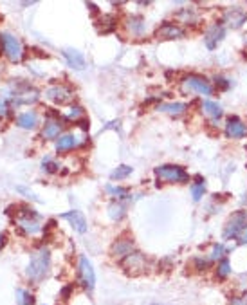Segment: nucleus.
<instances>
[{
	"mask_svg": "<svg viewBox=\"0 0 247 305\" xmlns=\"http://www.w3.org/2000/svg\"><path fill=\"white\" fill-rule=\"evenodd\" d=\"M49 269H51V249L49 247H40L38 251L33 253L31 260L27 264L26 274L31 282L40 283L49 274Z\"/></svg>",
	"mask_w": 247,
	"mask_h": 305,
	"instance_id": "obj_1",
	"label": "nucleus"
},
{
	"mask_svg": "<svg viewBox=\"0 0 247 305\" xmlns=\"http://www.w3.org/2000/svg\"><path fill=\"white\" fill-rule=\"evenodd\" d=\"M180 90L184 94H198V96H211L215 87L206 76L202 74H186V76L180 78Z\"/></svg>",
	"mask_w": 247,
	"mask_h": 305,
	"instance_id": "obj_2",
	"label": "nucleus"
},
{
	"mask_svg": "<svg viewBox=\"0 0 247 305\" xmlns=\"http://www.w3.org/2000/svg\"><path fill=\"white\" fill-rule=\"evenodd\" d=\"M153 174L161 183L168 184H186L189 183V174L179 165H161L153 168Z\"/></svg>",
	"mask_w": 247,
	"mask_h": 305,
	"instance_id": "obj_3",
	"label": "nucleus"
},
{
	"mask_svg": "<svg viewBox=\"0 0 247 305\" xmlns=\"http://www.w3.org/2000/svg\"><path fill=\"white\" fill-rule=\"evenodd\" d=\"M247 228V211L238 210L234 211L233 215H229V219L225 220L224 229H222V238L224 240H234L242 235V231Z\"/></svg>",
	"mask_w": 247,
	"mask_h": 305,
	"instance_id": "obj_4",
	"label": "nucleus"
},
{
	"mask_svg": "<svg viewBox=\"0 0 247 305\" xmlns=\"http://www.w3.org/2000/svg\"><path fill=\"white\" fill-rule=\"evenodd\" d=\"M78 283H80L81 289L85 292H89V294L94 292L96 271L87 256H80V262H78Z\"/></svg>",
	"mask_w": 247,
	"mask_h": 305,
	"instance_id": "obj_5",
	"label": "nucleus"
},
{
	"mask_svg": "<svg viewBox=\"0 0 247 305\" xmlns=\"http://www.w3.org/2000/svg\"><path fill=\"white\" fill-rule=\"evenodd\" d=\"M0 49L4 51V54L8 56V60L11 63H18L24 56L22 44L11 33H2L0 35Z\"/></svg>",
	"mask_w": 247,
	"mask_h": 305,
	"instance_id": "obj_6",
	"label": "nucleus"
},
{
	"mask_svg": "<svg viewBox=\"0 0 247 305\" xmlns=\"http://www.w3.org/2000/svg\"><path fill=\"white\" fill-rule=\"evenodd\" d=\"M123 269H125L126 274H130V276H137V274H143L146 271V255H143L141 251H134L132 255H128L123 262H119Z\"/></svg>",
	"mask_w": 247,
	"mask_h": 305,
	"instance_id": "obj_7",
	"label": "nucleus"
},
{
	"mask_svg": "<svg viewBox=\"0 0 247 305\" xmlns=\"http://www.w3.org/2000/svg\"><path fill=\"white\" fill-rule=\"evenodd\" d=\"M135 242H134V237H119L116 238L112 242V246H110V256H112L114 260H117V264L119 262H123L128 255H132V253L135 251Z\"/></svg>",
	"mask_w": 247,
	"mask_h": 305,
	"instance_id": "obj_8",
	"label": "nucleus"
},
{
	"mask_svg": "<svg viewBox=\"0 0 247 305\" xmlns=\"http://www.w3.org/2000/svg\"><path fill=\"white\" fill-rule=\"evenodd\" d=\"M49 110V116L45 119L44 130H42V135L45 139H58L60 132L63 130V119L60 116V112H53V108H47Z\"/></svg>",
	"mask_w": 247,
	"mask_h": 305,
	"instance_id": "obj_9",
	"label": "nucleus"
},
{
	"mask_svg": "<svg viewBox=\"0 0 247 305\" xmlns=\"http://www.w3.org/2000/svg\"><path fill=\"white\" fill-rule=\"evenodd\" d=\"M153 36L157 40H180L186 36V29L179 24L173 22H162V26H159L153 33Z\"/></svg>",
	"mask_w": 247,
	"mask_h": 305,
	"instance_id": "obj_10",
	"label": "nucleus"
},
{
	"mask_svg": "<svg viewBox=\"0 0 247 305\" xmlns=\"http://www.w3.org/2000/svg\"><path fill=\"white\" fill-rule=\"evenodd\" d=\"M224 134L227 139H243L247 137V125L238 116H229L224 123Z\"/></svg>",
	"mask_w": 247,
	"mask_h": 305,
	"instance_id": "obj_11",
	"label": "nucleus"
},
{
	"mask_svg": "<svg viewBox=\"0 0 247 305\" xmlns=\"http://www.w3.org/2000/svg\"><path fill=\"white\" fill-rule=\"evenodd\" d=\"M224 38H225V26H222L220 22L211 24L204 31V44H206V47L209 51H215L222 44Z\"/></svg>",
	"mask_w": 247,
	"mask_h": 305,
	"instance_id": "obj_12",
	"label": "nucleus"
},
{
	"mask_svg": "<svg viewBox=\"0 0 247 305\" xmlns=\"http://www.w3.org/2000/svg\"><path fill=\"white\" fill-rule=\"evenodd\" d=\"M74 98L72 89H69L67 85H53L45 90V99H49L56 105H67Z\"/></svg>",
	"mask_w": 247,
	"mask_h": 305,
	"instance_id": "obj_13",
	"label": "nucleus"
},
{
	"mask_svg": "<svg viewBox=\"0 0 247 305\" xmlns=\"http://www.w3.org/2000/svg\"><path fill=\"white\" fill-rule=\"evenodd\" d=\"M245 22H247V11L242 8L225 9L224 15H222V20H220L222 26L225 24L229 29H240V27H243Z\"/></svg>",
	"mask_w": 247,
	"mask_h": 305,
	"instance_id": "obj_14",
	"label": "nucleus"
},
{
	"mask_svg": "<svg viewBox=\"0 0 247 305\" xmlns=\"http://www.w3.org/2000/svg\"><path fill=\"white\" fill-rule=\"evenodd\" d=\"M125 29L130 36H135V38H141L146 33V22L141 15H130V17L125 18Z\"/></svg>",
	"mask_w": 247,
	"mask_h": 305,
	"instance_id": "obj_15",
	"label": "nucleus"
},
{
	"mask_svg": "<svg viewBox=\"0 0 247 305\" xmlns=\"http://www.w3.org/2000/svg\"><path fill=\"white\" fill-rule=\"evenodd\" d=\"M60 219L67 220L69 224L74 228V231H78V233H81V235L87 233V229H89L85 215H83L81 211H78V210H72V211H67V213H62V215H60Z\"/></svg>",
	"mask_w": 247,
	"mask_h": 305,
	"instance_id": "obj_16",
	"label": "nucleus"
},
{
	"mask_svg": "<svg viewBox=\"0 0 247 305\" xmlns=\"http://www.w3.org/2000/svg\"><path fill=\"white\" fill-rule=\"evenodd\" d=\"M231 274H233V264L227 256L222 258L220 262H216L215 267H213V278L216 282H227L231 278Z\"/></svg>",
	"mask_w": 247,
	"mask_h": 305,
	"instance_id": "obj_17",
	"label": "nucleus"
},
{
	"mask_svg": "<svg viewBox=\"0 0 247 305\" xmlns=\"http://www.w3.org/2000/svg\"><path fill=\"white\" fill-rule=\"evenodd\" d=\"M63 58L67 60L69 67L76 69V71H83V69L87 67L85 56H83L78 49H71V47L63 49Z\"/></svg>",
	"mask_w": 247,
	"mask_h": 305,
	"instance_id": "obj_18",
	"label": "nucleus"
},
{
	"mask_svg": "<svg viewBox=\"0 0 247 305\" xmlns=\"http://www.w3.org/2000/svg\"><path fill=\"white\" fill-rule=\"evenodd\" d=\"M189 105L188 103H180V101H170V103H159L157 105V110L159 112H164V114H170L173 117H179L182 114L188 112Z\"/></svg>",
	"mask_w": 247,
	"mask_h": 305,
	"instance_id": "obj_19",
	"label": "nucleus"
},
{
	"mask_svg": "<svg viewBox=\"0 0 247 305\" xmlns=\"http://www.w3.org/2000/svg\"><path fill=\"white\" fill-rule=\"evenodd\" d=\"M81 144V139L74 134H63L56 139V150L58 152H69V150L78 148Z\"/></svg>",
	"mask_w": 247,
	"mask_h": 305,
	"instance_id": "obj_20",
	"label": "nucleus"
},
{
	"mask_svg": "<svg viewBox=\"0 0 247 305\" xmlns=\"http://www.w3.org/2000/svg\"><path fill=\"white\" fill-rule=\"evenodd\" d=\"M189 267H191V271H195V273L202 274V273H207L209 269H213V262L209 260V256L207 255H195L191 260H189Z\"/></svg>",
	"mask_w": 247,
	"mask_h": 305,
	"instance_id": "obj_21",
	"label": "nucleus"
},
{
	"mask_svg": "<svg viewBox=\"0 0 247 305\" xmlns=\"http://www.w3.org/2000/svg\"><path fill=\"white\" fill-rule=\"evenodd\" d=\"M200 110H202L204 116L209 117V119H213V121H216V119H220V117L224 116V110H222L220 103L211 101V99H206V101H202V105H200Z\"/></svg>",
	"mask_w": 247,
	"mask_h": 305,
	"instance_id": "obj_22",
	"label": "nucleus"
},
{
	"mask_svg": "<svg viewBox=\"0 0 247 305\" xmlns=\"http://www.w3.org/2000/svg\"><path fill=\"white\" fill-rule=\"evenodd\" d=\"M117 27V18L114 15H101L99 20H96V29H98L101 35H108V33H114Z\"/></svg>",
	"mask_w": 247,
	"mask_h": 305,
	"instance_id": "obj_23",
	"label": "nucleus"
},
{
	"mask_svg": "<svg viewBox=\"0 0 247 305\" xmlns=\"http://www.w3.org/2000/svg\"><path fill=\"white\" fill-rule=\"evenodd\" d=\"M175 18L182 26H197L198 24V13L195 8H182L175 13Z\"/></svg>",
	"mask_w": 247,
	"mask_h": 305,
	"instance_id": "obj_24",
	"label": "nucleus"
},
{
	"mask_svg": "<svg viewBox=\"0 0 247 305\" xmlns=\"http://www.w3.org/2000/svg\"><path fill=\"white\" fill-rule=\"evenodd\" d=\"M17 125L20 126V128H26V130H33V128H36V125H38V114H36L35 110L20 114V116L17 117Z\"/></svg>",
	"mask_w": 247,
	"mask_h": 305,
	"instance_id": "obj_25",
	"label": "nucleus"
},
{
	"mask_svg": "<svg viewBox=\"0 0 247 305\" xmlns=\"http://www.w3.org/2000/svg\"><path fill=\"white\" fill-rule=\"evenodd\" d=\"M107 213H108V217H110V220H114V222H119V220L125 219L126 208H125V204H123L121 201H112L110 204H108Z\"/></svg>",
	"mask_w": 247,
	"mask_h": 305,
	"instance_id": "obj_26",
	"label": "nucleus"
},
{
	"mask_svg": "<svg viewBox=\"0 0 247 305\" xmlns=\"http://www.w3.org/2000/svg\"><path fill=\"white\" fill-rule=\"evenodd\" d=\"M189 190H191V197H193V201L198 202L204 197V193H206V179H204L202 175H195V183H191Z\"/></svg>",
	"mask_w": 247,
	"mask_h": 305,
	"instance_id": "obj_27",
	"label": "nucleus"
},
{
	"mask_svg": "<svg viewBox=\"0 0 247 305\" xmlns=\"http://www.w3.org/2000/svg\"><path fill=\"white\" fill-rule=\"evenodd\" d=\"M17 98H15V101H17L18 105L20 103H36L38 101V98H40V92L36 89H33V87H29V89L22 90V92H17Z\"/></svg>",
	"mask_w": 247,
	"mask_h": 305,
	"instance_id": "obj_28",
	"label": "nucleus"
},
{
	"mask_svg": "<svg viewBox=\"0 0 247 305\" xmlns=\"http://www.w3.org/2000/svg\"><path fill=\"white\" fill-rule=\"evenodd\" d=\"M227 253H229V249L225 247L224 242H215L211 246V249H209V253H207V256H209V260H211L213 264H216V262H220L222 258H225Z\"/></svg>",
	"mask_w": 247,
	"mask_h": 305,
	"instance_id": "obj_29",
	"label": "nucleus"
},
{
	"mask_svg": "<svg viewBox=\"0 0 247 305\" xmlns=\"http://www.w3.org/2000/svg\"><path fill=\"white\" fill-rule=\"evenodd\" d=\"M20 229H22L26 235H36L42 231V226L36 222L35 219H20Z\"/></svg>",
	"mask_w": 247,
	"mask_h": 305,
	"instance_id": "obj_30",
	"label": "nucleus"
},
{
	"mask_svg": "<svg viewBox=\"0 0 247 305\" xmlns=\"http://www.w3.org/2000/svg\"><path fill=\"white\" fill-rule=\"evenodd\" d=\"M132 172H134V168H132V166H128V165H119V166L116 168V170H114L112 174H110V179H112V181L126 179V177H128V175H130Z\"/></svg>",
	"mask_w": 247,
	"mask_h": 305,
	"instance_id": "obj_31",
	"label": "nucleus"
},
{
	"mask_svg": "<svg viewBox=\"0 0 247 305\" xmlns=\"http://www.w3.org/2000/svg\"><path fill=\"white\" fill-rule=\"evenodd\" d=\"M211 83H215V89L218 90V92H227V90L231 89V85H233V81L227 80L225 76H220V74H215Z\"/></svg>",
	"mask_w": 247,
	"mask_h": 305,
	"instance_id": "obj_32",
	"label": "nucleus"
},
{
	"mask_svg": "<svg viewBox=\"0 0 247 305\" xmlns=\"http://www.w3.org/2000/svg\"><path fill=\"white\" fill-rule=\"evenodd\" d=\"M105 192H107L108 195L116 197L117 201L128 197V188H121V186H112V184H108V186H105Z\"/></svg>",
	"mask_w": 247,
	"mask_h": 305,
	"instance_id": "obj_33",
	"label": "nucleus"
},
{
	"mask_svg": "<svg viewBox=\"0 0 247 305\" xmlns=\"http://www.w3.org/2000/svg\"><path fill=\"white\" fill-rule=\"evenodd\" d=\"M17 301L18 305H35V296L26 289H17Z\"/></svg>",
	"mask_w": 247,
	"mask_h": 305,
	"instance_id": "obj_34",
	"label": "nucleus"
},
{
	"mask_svg": "<svg viewBox=\"0 0 247 305\" xmlns=\"http://www.w3.org/2000/svg\"><path fill=\"white\" fill-rule=\"evenodd\" d=\"M85 117V110H83V107H80V105H74V107L69 108V114H67V119L69 121H80V119H83Z\"/></svg>",
	"mask_w": 247,
	"mask_h": 305,
	"instance_id": "obj_35",
	"label": "nucleus"
},
{
	"mask_svg": "<svg viewBox=\"0 0 247 305\" xmlns=\"http://www.w3.org/2000/svg\"><path fill=\"white\" fill-rule=\"evenodd\" d=\"M42 168H44L47 174H56L60 168V165L54 159H51V157H45L44 161H42Z\"/></svg>",
	"mask_w": 247,
	"mask_h": 305,
	"instance_id": "obj_36",
	"label": "nucleus"
},
{
	"mask_svg": "<svg viewBox=\"0 0 247 305\" xmlns=\"http://www.w3.org/2000/svg\"><path fill=\"white\" fill-rule=\"evenodd\" d=\"M227 305H247V289H243L240 294H234L229 298Z\"/></svg>",
	"mask_w": 247,
	"mask_h": 305,
	"instance_id": "obj_37",
	"label": "nucleus"
},
{
	"mask_svg": "<svg viewBox=\"0 0 247 305\" xmlns=\"http://www.w3.org/2000/svg\"><path fill=\"white\" fill-rule=\"evenodd\" d=\"M17 192H18V193H22V195H26V197H27V199H31V201L40 202V199H38V195H36L35 192H31V190L24 188V186H17Z\"/></svg>",
	"mask_w": 247,
	"mask_h": 305,
	"instance_id": "obj_38",
	"label": "nucleus"
},
{
	"mask_svg": "<svg viewBox=\"0 0 247 305\" xmlns=\"http://www.w3.org/2000/svg\"><path fill=\"white\" fill-rule=\"evenodd\" d=\"M72 291H74V285H72V283H67V285H63L62 291H60V298H62V300L67 301L69 298H71Z\"/></svg>",
	"mask_w": 247,
	"mask_h": 305,
	"instance_id": "obj_39",
	"label": "nucleus"
},
{
	"mask_svg": "<svg viewBox=\"0 0 247 305\" xmlns=\"http://www.w3.org/2000/svg\"><path fill=\"white\" fill-rule=\"evenodd\" d=\"M8 114H9L8 101H6V98H2V96H0V117H6Z\"/></svg>",
	"mask_w": 247,
	"mask_h": 305,
	"instance_id": "obj_40",
	"label": "nucleus"
},
{
	"mask_svg": "<svg viewBox=\"0 0 247 305\" xmlns=\"http://www.w3.org/2000/svg\"><path fill=\"white\" fill-rule=\"evenodd\" d=\"M76 125L80 126V128H81V130H83V132H87V130H89V128H90V121H89V119H87V117H83V119L76 121Z\"/></svg>",
	"mask_w": 247,
	"mask_h": 305,
	"instance_id": "obj_41",
	"label": "nucleus"
},
{
	"mask_svg": "<svg viewBox=\"0 0 247 305\" xmlns=\"http://www.w3.org/2000/svg\"><path fill=\"white\" fill-rule=\"evenodd\" d=\"M236 246H247V228L242 231L238 238H236Z\"/></svg>",
	"mask_w": 247,
	"mask_h": 305,
	"instance_id": "obj_42",
	"label": "nucleus"
},
{
	"mask_svg": "<svg viewBox=\"0 0 247 305\" xmlns=\"http://www.w3.org/2000/svg\"><path fill=\"white\" fill-rule=\"evenodd\" d=\"M6 244H8V233H0V251L6 247Z\"/></svg>",
	"mask_w": 247,
	"mask_h": 305,
	"instance_id": "obj_43",
	"label": "nucleus"
},
{
	"mask_svg": "<svg viewBox=\"0 0 247 305\" xmlns=\"http://www.w3.org/2000/svg\"><path fill=\"white\" fill-rule=\"evenodd\" d=\"M87 8L90 9V11H92V13L94 15H98L99 13V9H98V6L94 4V2H87Z\"/></svg>",
	"mask_w": 247,
	"mask_h": 305,
	"instance_id": "obj_44",
	"label": "nucleus"
},
{
	"mask_svg": "<svg viewBox=\"0 0 247 305\" xmlns=\"http://www.w3.org/2000/svg\"><path fill=\"white\" fill-rule=\"evenodd\" d=\"M152 305H168V303H152Z\"/></svg>",
	"mask_w": 247,
	"mask_h": 305,
	"instance_id": "obj_45",
	"label": "nucleus"
},
{
	"mask_svg": "<svg viewBox=\"0 0 247 305\" xmlns=\"http://www.w3.org/2000/svg\"><path fill=\"white\" fill-rule=\"evenodd\" d=\"M0 126H2V121H0Z\"/></svg>",
	"mask_w": 247,
	"mask_h": 305,
	"instance_id": "obj_46",
	"label": "nucleus"
}]
</instances>
